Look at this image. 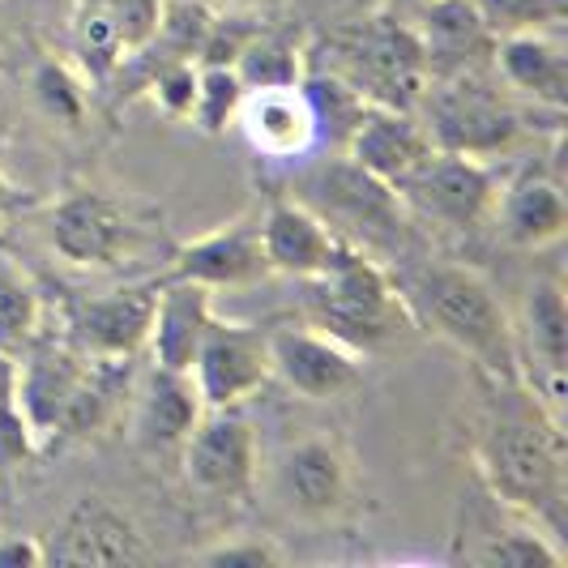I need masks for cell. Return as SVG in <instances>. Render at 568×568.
I'll list each match as a JSON object with an SVG mask.
<instances>
[{"instance_id":"cell-1","label":"cell","mask_w":568,"mask_h":568,"mask_svg":"<svg viewBox=\"0 0 568 568\" xmlns=\"http://www.w3.org/2000/svg\"><path fill=\"white\" fill-rule=\"evenodd\" d=\"M466 449L479 487L560 539L568 517L565 419L526 376L470 368Z\"/></svg>"},{"instance_id":"cell-2","label":"cell","mask_w":568,"mask_h":568,"mask_svg":"<svg viewBox=\"0 0 568 568\" xmlns=\"http://www.w3.org/2000/svg\"><path fill=\"white\" fill-rule=\"evenodd\" d=\"M389 278L398 286L415 329L449 342L470 359V368H484L491 376H521L513 316L505 313L500 295L484 274H475L470 265L406 253L389 261Z\"/></svg>"},{"instance_id":"cell-3","label":"cell","mask_w":568,"mask_h":568,"mask_svg":"<svg viewBox=\"0 0 568 568\" xmlns=\"http://www.w3.org/2000/svg\"><path fill=\"white\" fill-rule=\"evenodd\" d=\"M304 163V159H300ZM278 193L308 205L325 227L346 244L381 256L385 265L410 253V210L398 189L364 171L351 154L334 150L329 159H313L286 180Z\"/></svg>"},{"instance_id":"cell-4","label":"cell","mask_w":568,"mask_h":568,"mask_svg":"<svg viewBox=\"0 0 568 568\" xmlns=\"http://www.w3.org/2000/svg\"><path fill=\"white\" fill-rule=\"evenodd\" d=\"M300 316L342 346L376 355L415 334V321L402 304L389 265L381 256L346 244L342 256L316 278H300Z\"/></svg>"},{"instance_id":"cell-5","label":"cell","mask_w":568,"mask_h":568,"mask_svg":"<svg viewBox=\"0 0 568 568\" xmlns=\"http://www.w3.org/2000/svg\"><path fill=\"white\" fill-rule=\"evenodd\" d=\"M308 69H325L351 85L364 103L415 112V99L427 82L424 48L410 22H402L394 4L346 22L308 48Z\"/></svg>"},{"instance_id":"cell-6","label":"cell","mask_w":568,"mask_h":568,"mask_svg":"<svg viewBox=\"0 0 568 568\" xmlns=\"http://www.w3.org/2000/svg\"><path fill=\"white\" fill-rule=\"evenodd\" d=\"M513 99L517 94L505 82H496L487 69H462L445 78H427L415 99V115L424 120L436 150L496 159L513 150L530 120V112H521Z\"/></svg>"},{"instance_id":"cell-7","label":"cell","mask_w":568,"mask_h":568,"mask_svg":"<svg viewBox=\"0 0 568 568\" xmlns=\"http://www.w3.org/2000/svg\"><path fill=\"white\" fill-rule=\"evenodd\" d=\"M270 491L295 521H308V526L338 521L355 509V496H359L355 457L334 432H308L283 445V454L274 457Z\"/></svg>"},{"instance_id":"cell-8","label":"cell","mask_w":568,"mask_h":568,"mask_svg":"<svg viewBox=\"0 0 568 568\" xmlns=\"http://www.w3.org/2000/svg\"><path fill=\"white\" fill-rule=\"evenodd\" d=\"M394 189H398L402 205L410 214H419L424 223H436L454 235H470L491 223L500 180L487 159H470V154L432 145Z\"/></svg>"},{"instance_id":"cell-9","label":"cell","mask_w":568,"mask_h":568,"mask_svg":"<svg viewBox=\"0 0 568 568\" xmlns=\"http://www.w3.org/2000/svg\"><path fill=\"white\" fill-rule=\"evenodd\" d=\"M48 244L78 270H124L145 248V227L103 189H73L48 214Z\"/></svg>"},{"instance_id":"cell-10","label":"cell","mask_w":568,"mask_h":568,"mask_svg":"<svg viewBox=\"0 0 568 568\" xmlns=\"http://www.w3.org/2000/svg\"><path fill=\"white\" fill-rule=\"evenodd\" d=\"M449 560L475 568H560L565 547H556L539 521L500 505L484 487V496H462Z\"/></svg>"},{"instance_id":"cell-11","label":"cell","mask_w":568,"mask_h":568,"mask_svg":"<svg viewBox=\"0 0 568 568\" xmlns=\"http://www.w3.org/2000/svg\"><path fill=\"white\" fill-rule=\"evenodd\" d=\"M180 454H184L189 487L210 500H248L256 491L261 462H256V432L244 406L201 410Z\"/></svg>"},{"instance_id":"cell-12","label":"cell","mask_w":568,"mask_h":568,"mask_svg":"<svg viewBox=\"0 0 568 568\" xmlns=\"http://www.w3.org/2000/svg\"><path fill=\"white\" fill-rule=\"evenodd\" d=\"M159 551L129 509L112 496H82L60 513L43 539V565H150Z\"/></svg>"},{"instance_id":"cell-13","label":"cell","mask_w":568,"mask_h":568,"mask_svg":"<svg viewBox=\"0 0 568 568\" xmlns=\"http://www.w3.org/2000/svg\"><path fill=\"white\" fill-rule=\"evenodd\" d=\"M189 376L197 385V398L205 410L244 406L253 394H261L274 381V368H270V329L214 316L197 346V359H193Z\"/></svg>"},{"instance_id":"cell-14","label":"cell","mask_w":568,"mask_h":568,"mask_svg":"<svg viewBox=\"0 0 568 568\" xmlns=\"http://www.w3.org/2000/svg\"><path fill=\"white\" fill-rule=\"evenodd\" d=\"M82 351L73 342H64V334L52 338L48 329H39L27 351L13 355V402H18V415L27 424L30 440L39 445V454L52 449L64 406L82 381Z\"/></svg>"},{"instance_id":"cell-15","label":"cell","mask_w":568,"mask_h":568,"mask_svg":"<svg viewBox=\"0 0 568 568\" xmlns=\"http://www.w3.org/2000/svg\"><path fill=\"white\" fill-rule=\"evenodd\" d=\"M154 295L159 278L99 295H69L60 304L64 342H73L82 355H142L154 321Z\"/></svg>"},{"instance_id":"cell-16","label":"cell","mask_w":568,"mask_h":568,"mask_svg":"<svg viewBox=\"0 0 568 568\" xmlns=\"http://www.w3.org/2000/svg\"><path fill=\"white\" fill-rule=\"evenodd\" d=\"M364 359L359 351L342 346L338 338L321 334L313 325H283L270 329V368L291 394L308 402H338L364 385Z\"/></svg>"},{"instance_id":"cell-17","label":"cell","mask_w":568,"mask_h":568,"mask_svg":"<svg viewBox=\"0 0 568 568\" xmlns=\"http://www.w3.org/2000/svg\"><path fill=\"white\" fill-rule=\"evenodd\" d=\"M163 278H184L210 291H244L265 283L270 261L261 253V214H240L223 227L175 244Z\"/></svg>"},{"instance_id":"cell-18","label":"cell","mask_w":568,"mask_h":568,"mask_svg":"<svg viewBox=\"0 0 568 568\" xmlns=\"http://www.w3.org/2000/svg\"><path fill=\"white\" fill-rule=\"evenodd\" d=\"M513 338H517V364L526 372V385H535L560 410L568 368V304L565 286L556 278L530 286L521 325H513Z\"/></svg>"},{"instance_id":"cell-19","label":"cell","mask_w":568,"mask_h":568,"mask_svg":"<svg viewBox=\"0 0 568 568\" xmlns=\"http://www.w3.org/2000/svg\"><path fill=\"white\" fill-rule=\"evenodd\" d=\"M346 240L334 235L308 205L286 193H270L261 210V253L270 261V274L286 278H316L342 256Z\"/></svg>"},{"instance_id":"cell-20","label":"cell","mask_w":568,"mask_h":568,"mask_svg":"<svg viewBox=\"0 0 568 568\" xmlns=\"http://www.w3.org/2000/svg\"><path fill=\"white\" fill-rule=\"evenodd\" d=\"M235 124H240L244 142L253 145V154L270 159V163H300L316 145V115L300 82L244 90Z\"/></svg>"},{"instance_id":"cell-21","label":"cell","mask_w":568,"mask_h":568,"mask_svg":"<svg viewBox=\"0 0 568 568\" xmlns=\"http://www.w3.org/2000/svg\"><path fill=\"white\" fill-rule=\"evenodd\" d=\"M410 27L424 48L427 78H445L462 69H491L496 34L487 30L475 0H424L415 4Z\"/></svg>"},{"instance_id":"cell-22","label":"cell","mask_w":568,"mask_h":568,"mask_svg":"<svg viewBox=\"0 0 568 568\" xmlns=\"http://www.w3.org/2000/svg\"><path fill=\"white\" fill-rule=\"evenodd\" d=\"M491 69L530 108L565 112L568 57H565V43H560V30H517V34H500L496 39V52H491Z\"/></svg>"},{"instance_id":"cell-23","label":"cell","mask_w":568,"mask_h":568,"mask_svg":"<svg viewBox=\"0 0 568 568\" xmlns=\"http://www.w3.org/2000/svg\"><path fill=\"white\" fill-rule=\"evenodd\" d=\"M491 227L505 235V244L526 248V253H539V248L560 244L568 231L565 184L556 175H542L539 168L513 175L509 184L496 193Z\"/></svg>"},{"instance_id":"cell-24","label":"cell","mask_w":568,"mask_h":568,"mask_svg":"<svg viewBox=\"0 0 568 568\" xmlns=\"http://www.w3.org/2000/svg\"><path fill=\"white\" fill-rule=\"evenodd\" d=\"M129 402H133V445L145 454L180 449L205 410L193 376L159 368V364H150V372H138V385H133Z\"/></svg>"},{"instance_id":"cell-25","label":"cell","mask_w":568,"mask_h":568,"mask_svg":"<svg viewBox=\"0 0 568 568\" xmlns=\"http://www.w3.org/2000/svg\"><path fill=\"white\" fill-rule=\"evenodd\" d=\"M214 316H219V308H214V291L210 286L184 283V278H159L154 321H150V338H145L150 359L159 368L189 372Z\"/></svg>"},{"instance_id":"cell-26","label":"cell","mask_w":568,"mask_h":568,"mask_svg":"<svg viewBox=\"0 0 568 568\" xmlns=\"http://www.w3.org/2000/svg\"><path fill=\"white\" fill-rule=\"evenodd\" d=\"M133 385H138V355H85L82 381L64 406L52 449H64L73 440H90L94 432L112 427L133 398Z\"/></svg>"},{"instance_id":"cell-27","label":"cell","mask_w":568,"mask_h":568,"mask_svg":"<svg viewBox=\"0 0 568 568\" xmlns=\"http://www.w3.org/2000/svg\"><path fill=\"white\" fill-rule=\"evenodd\" d=\"M427 150H432V138H427L419 115L402 112V108H376V103L364 108V115L355 120L351 138L342 145V154H351L359 168L389 184H398Z\"/></svg>"},{"instance_id":"cell-28","label":"cell","mask_w":568,"mask_h":568,"mask_svg":"<svg viewBox=\"0 0 568 568\" xmlns=\"http://www.w3.org/2000/svg\"><path fill=\"white\" fill-rule=\"evenodd\" d=\"M235 78L244 82V90H261V85H295L308 69V48L295 30H274L261 27L253 34V43L240 52V60L231 64Z\"/></svg>"},{"instance_id":"cell-29","label":"cell","mask_w":568,"mask_h":568,"mask_svg":"<svg viewBox=\"0 0 568 568\" xmlns=\"http://www.w3.org/2000/svg\"><path fill=\"white\" fill-rule=\"evenodd\" d=\"M39 329H43V291L18 256L0 248V351L22 355Z\"/></svg>"},{"instance_id":"cell-30","label":"cell","mask_w":568,"mask_h":568,"mask_svg":"<svg viewBox=\"0 0 568 568\" xmlns=\"http://www.w3.org/2000/svg\"><path fill=\"white\" fill-rule=\"evenodd\" d=\"M304 94H308V103H313V115H316V145H329V150H342L346 138H351V129H355V120L364 115V99L351 90V85L334 78V73H325V69H304Z\"/></svg>"},{"instance_id":"cell-31","label":"cell","mask_w":568,"mask_h":568,"mask_svg":"<svg viewBox=\"0 0 568 568\" xmlns=\"http://www.w3.org/2000/svg\"><path fill=\"white\" fill-rule=\"evenodd\" d=\"M73 48H78V57L94 78H112L115 64L129 57V43H124V30H120L112 0H90L78 9Z\"/></svg>"},{"instance_id":"cell-32","label":"cell","mask_w":568,"mask_h":568,"mask_svg":"<svg viewBox=\"0 0 568 568\" xmlns=\"http://www.w3.org/2000/svg\"><path fill=\"white\" fill-rule=\"evenodd\" d=\"M210 22H214V4H205V0H159L150 43L168 57L197 60L205 48V34H210Z\"/></svg>"},{"instance_id":"cell-33","label":"cell","mask_w":568,"mask_h":568,"mask_svg":"<svg viewBox=\"0 0 568 568\" xmlns=\"http://www.w3.org/2000/svg\"><path fill=\"white\" fill-rule=\"evenodd\" d=\"M244 103V82L235 78L231 64H197V103H193V124L210 138H223L231 124H235V112Z\"/></svg>"},{"instance_id":"cell-34","label":"cell","mask_w":568,"mask_h":568,"mask_svg":"<svg viewBox=\"0 0 568 568\" xmlns=\"http://www.w3.org/2000/svg\"><path fill=\"white\" fill-rule=\"evenodd\" d=\"M30 90H34V103L43 108V115H52L69 129H78L85 120L90 94H85V82L64 60H43L34 69V78H30Z\"/></svg>"},{"instance_id":"cell-35","label":"cell","mask_w":568,"mask_h":568,"mask_svg":"<svg viewBox=\"0 0 568 568\" xmlns=\"http://www.w3.org/2000/svg\"><path fill=\"white\" fill-rule=\"evenodd\" d=\"M142 90L168 120H189L193 103H197V60L159 57Z\"/></svg>"},{"instance_id":"cell-36","label":"cell","mask_w":568,"mask_h":568,"mask_svg":"<svg viewBox=\"0 0 568 568\" xmlns=\"http://www.w3.org/2000/svg\"><path fill=\"white\" fill-rule=\"evenodd\" d=\"M475 9L496 39L517 30H560L568 18V0H475Z\"/></svg>"},{"instance_id":"cell-37","label":"cell","mask_w":568,"mask_h":568,"mask_svg":"<svg viewBox=\"0 0 568 568\" xmlns=\"http://www.w3.org/2000/svg\"><path fill=\"white\" fill-rule=\"evenodd\" d=\"M184 560L205 568H278L286 565V547L274 535H235V539H219L201 551H189Z\"/></svg>"},{"instance_id":"cell-38","label":"cell","mask_w":568,"mask_h":568,"mask_svg":"<svg viewBox=\"0 0 568 568\" xmlns=\"http://www.w3.org/2000/svg\"><path fill=\"white\" fill-rule=\"evenodd\" d=\"M261 27L265 22H261L256 9H214V22H210L197 64H235Z\"/></svg>"},{"instance_id":"cell-39","label":"cell","mask_w":568,"mask_h":568,"mask_svg":"<svg viewBox=\"0 0 568 568\" xmlns=\"http://www.w3.org/2000/svg\"><path fill=\"white\" fill-rule=\"evenodd\" d=\"M30 457H39V445L30 440L18 402H13V355L0 351V470H13Z\"/></svg>"},{"instance_id":"cell-40","label":"cell","mask_w":568,"mask_h":568,"mask_svg":"<svg viewBox=\"0 0 568 568\" xmlns=\"http://www.w3.org/2000/svg\"><path fill=\"white\" fill-rule=\"evenodd\" d=\"M43 539L34 535H0V568H39Z\"/></svg>"},{"instance_id":"cell-41","label":"cell","mask_w":568,"mask_h":568,"mask_svg":"<svg viewBox=\"0 0 568 568\" xmlns=\"http://www.w3.org/2000/svg\"><path fill=\"white\" fill-rule=\"evenodd\" d=\"M18 205H27V197H22V193L0 175V240H4V227H9V219H13V210H18Z\"/></svg>"},{"instance_id":"cell-42","label":"cell","mask_w":568,"mask_h":568,"mask_svg":"<svg viewBox=\"0 0 568 568\" xmlns=\"http://www.w3.org/2000/svg\"><path fill=\"white\" fill-rule=\"evenodd\" d=\"M205 4H214V9H265L274 0H205Z\"/></svg>"},{"instance_id":"cell-43","label":"cell","mask_w":568,"mask_h":568,"mask_svg":"<svg viewBox=\"0 0 568 568\" xmlns=\"http://www.w3.org/2000/svg\"><path fill=\"white\" fill-rule=\"evenodd\" d=\"M376 4H424V0H376Z\"/></svg>"},{"instance_id":"cell-44","label":"cell","mask_w":568,"mask_h":568,"mask_svg":"<svg viewBox=\"0 0 568 568\" xmlns=\"http://www.w3.org/2000/svg\"><path fill=\"white\" fill-rule=\"evenodd\" d=\"M0 48H4V18H0Z\"/></svg>"}]
</instances>
